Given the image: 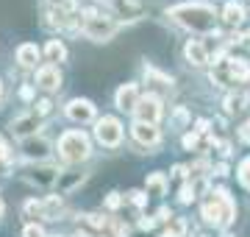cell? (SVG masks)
<instances>
[{
  "instance_id": "603a6c76",
  "label": "cell",
  "mask_w": 250,
  "mask_h": 237,
  "mask_svg": "<svg viewBox=\"0 0 250 237\" xmlns=\"http://www.w3.org/2000/svg\"><path fill=\"white\" fill-rule=\"evenodd\" d=\"M184 235H187V220L184 218H172L170 226L164 229V235L161 237H184Z\"/></svg>"
},
{
  "instance_id": "44dd1931",
  "label": "cell",
  "mask_w": 250,
  "mask_h": 237,
  "mask_svg": "<svg viewBox=\"0 0 250 237\" xmlns=\"http://www.w3.org/2000/svg\"><path fill=\"white\" fill-rule=\"evenodd\" d=\"M147 190L156 192V195H164V192H167V176L164 173H150L147 176Z\"/></svg>"
},
{
  "instance_id": "d4e9b609",
  "label": "cell",
  "mask_w": 250,
  "mask_h": 237,
  "mask_svg": "<svg viewBox=\"0 0 250 237\" xmlns=\"http://www.w3.org/2000/svg\"><path fill=\"white\" fill-rule=\"evenodd\" d=\"M111 3H114V9L120 14H125V17H134L136 11H139V6H136L134 0H111Z\"/></svg>"
},
{
  "instance_id": "7402d4cb",
  "label": "cell",
  "mask_w": 250,
  "mask_h": 237,
  "mask_svg": "<svg viewBox=\"0 0 250 237\" xmlns=\"http://www.w3.org/2000/svg\"><path fill=\"white\" fill-rule=\"evenodd\" d=\"M22 212H25V218H31V220L45 218V201H25Z\"/></svg>"
},
{
  "instance_id": "5b68a950",
  "label": "cell",
  "mask_w": 250,
  "mask_h": 237,
  "mask_svg": "<svg viewBox=\"0 0 250 237\" xmlns=\"http://www.w3.org/2000/svg\"><path fill=\"white\" fill-rule=\"evenodd\" d=\"M95 137H98L106 148H117L120 145V140H123V126H120V120L117 118L98 120V126H95Z\"/></svg>"
},
{
  "instance_id": "d6a6232c",
  "label": "cell",
  "mask_w": 250,
  "mask_h": 237,
  "mask_svg": "<svg viewBox=\"0 0 250 237\" xmlns=\"http://www.w3.org/2000/svg\"><path fill=\"white\" fill-rule=\"evenodd\" d=\"M120 204H123V195H120V192H111V195L106 198V207H108V210H117Z\"/></svg>"
},
{
  "instance_id": "1f68e13d",
  "label": "cell",
  "mask_w": 250,
  "mask_h": 237,
  "mask_svg": "<svg viewBox=\"0 0 250 237\" xmlns=\"http://www.w3.org/2000/svg\"><path fill=\"white\" fill-rule=\"evenodd\" d=\"M50 109H53V103H50L47 98L36 103V115H39V118H42V115H50Z\"/></svg>"
},
{
  "instance_id": "9a60e30c",
  "label": "cell",
  "mask_w": 250,
  "mask_h": 237,
  "mask_svg": "<svg viewBox=\"0 0 250 237\" xmlns=\"http://www.w3.org/2000/svg\"><path fill=\"white\" fill-rule=\"evenodd\" d=\"M17 62L22 64V67H36V62H39V47L31 45V42L20 45L17 47Z\"/></svg>"
},
{
  "instance_id": "836d02e7",
  "label": "cell",
  "mask_w": 250,
  "mask_h": 237,
  "mask_svg": "<svg viewBox=\"0 0 250 237\" xmlns=\"http://www.w3.org/2000/svg\"><path fill=\"white\" fill-rule=\"evenodd\" d=\"M239 140H242V142H248V145H250V120H248V123H242V126H239Z\"/></svg>"
},
{
  "instance_id": "7c38bea8",
  "label": "cell",
  "mask_w": 250,
  "mask_h": 237,
  "mask_svg": "<svg viewBox=\"0 0 250 237\" xmlns=\"http://www.w3.org/2000/svg\"><path fill=\"white\" fill-rule=\"evenodd\" d=\"M134 137L142 145H156L161 140V131L156 126H147V123H134Z\"/></svg>"
},
{
  "instance_id": "ac0fdd59",
  "label": "cell",
  "mask_w": 250,
  "mask_h": 237,
  "mask_svg": "<svg viewBox=\"0 0 250 237\" xmlns=\"http://www.w3.org/2000/svg\"><path fill=\"white\" fill-rule=\"evenodd\" d=\"M248 92H231L228 98H225V112L228 115H233V112H242L245 106H248Z\"/></svg>"
},
{
  "instance_id": "d6986e66",
  "label": "cell",
  "mask_w": 250,
  "mask_h": 237,
  "mask_svg": "<svg viewBox=\"0 0 250 237\" xmlns=\"http://www.w3.org/2000/svg\"><path fill=\"white\" fill-rule=\"evenodd\" d=\"M45 56H47V62H64L67 59V47L59 42V39H50L45 47Z\"/></svg>"
},
{
  "instance_id": "f35d334b",
  "label": "cell",
  "mask_w": 250,
  "mask_h": 237,
  "mask_svg": "<svg viewBox=\"0 0 250 237\" xmlns=\"http://www.w3.org/2000/svg\"><path fill=\"white\" fill-rule=\"evenodd\" d=\"M114 237H128V229H125L123 223H117V229H114Z\"/></svg>"
},
{
  "instance_id": "83f0119b",
  "label": "cell",
  "mask_w": 250,
  "mask_h": 237,
  "mask_svg": "<svg viewBox=\"0 0 250 237\" xmlns=\"http://www.w3.org/2000/svg\"><path fill=\"white\" fill-rule=\"evenodd\" d=\"M189 123V112H187V106H178L175 109V115H172V126L175 128H184Z\"/></svg>"
},
{
  "instance_id": "4fadbf2b",
  "label": "cell",
  "mask_w": 250,
  "mask_h": 237,
  "mask_svg": "<svg viewBox=\"0 0 250 237\" xmlns=\"http://www.w3.org/2000/svg\"><path fill=\"white\" fill-rule=\"evenodd\" d=\"M136 103H139V90H136V84L120 87V92H117V106L125 112V109H136Z\"/></svg>"
},
{
  "instance_id": "5bb4252c",
  "label": "cell",
  "mask_w": 250,
  "mask_h": 237,
  "mask_svg": "<svg viewBox=\"0 0 250 237\" xmlns=\"http://www.w3.org/2000/svg\"><path fill=\"white\" fill-rule=\"evenodd\" d=\"M22 154L28 156V159H45L47 154H50V145H47L45 140H25L22 142Z\"/></svg>"
},
{
  "instance_id": "3957f363",
  "label": "cell",
  "mask_w": 250,
  "mask_h": 237,
  "mask_svg": "<svg viewBox=\"0 0 250 237\" xmlns=\"http://www.w3.org/2000/svg\"><path fill=\"white\" fill-rule=\"evenodd\" d=\"M81 17H83V20H81L83 34H86L89 39H95V42H106V39H111L117 34V23H114V20L98 14L95 9H86Z\"/></svg>"
},
{
  "instance_id": "f546056e",
  "label": "cell",
  "mask_w": 250,
  "mask_h": 237,
  "mask_svg": "<svg viewBox=\"0 0 250 237\" xmlns=\"http://www.w3.org/2000/svg\"><path fill=\"white\" fill-rule=\"evenodd\" d=\"M128 201H131L134 207H145V204H147V195H145L142 190H134V192H128Z\"/></svg>"
},
{
  "instance_id": "52a82bcc",
  "label": "cell",
  "mask_w": 250,
  "mask_h": 237,
  "mask_svg": "<svg viewBox=\"0 0 250 237\" xmlns=\"http://www.w3.org/2000/svg\"><path fill=\"white\" fill-rule=\"evenodd\" d=\"M67 118L75 120V123H89V120H95V103L86 98H75L67 103Z\"/></svg>"
},
{
  "instance_id": "9c48e42d",
  "label": "cell",
  "mask_w": 250,
  "mask_h": 237,
  "mask_svg": "<svg viewBox=\"0 0 250 237\" xmlns=\"http://www.w3.org/2000/svg\"><path fill=\"white\" fill-rule=\"evenodd\" d=\"M36 87H42V90H59V87H62V73L56 70L53 64L39 67V73H36Z\"/></svg>"
},
{
  "instance_id": "e575fe53",
  "label": "cell",
  "mask_w": 250,
  "mask_h": 237,
  "mask_svg": "<svg viewBox=\"0 0 250 237\" xmlns=\"http://www.w3.org/2000/svg\"><path fill=\"white\" fill-rule=\"evenodd\" d=\"M47 3H53V6H59L64 11H72V0H47Z\"/></svg>"
},
{
  "instance_id": "b9f144b4",
  "label": "cell",
  "mask_w": 250,
  "mask_h": 237,
  "mask_svg": "<svg viewBox=\"0 0 250 237\" xmlns=\"http://www.w3.org/2000/svg\"><path fill=\"white\" fill-rule=\"evenodd\" d=\"M217 176H228V165H225V162L217 165Z\"/></svg>"
},
{
  "instance_id": "2e32d148",
  "label": "cell",
  "mask_w": 250,
  "mask_h": 237,
  "mask_svg": "<svg viewBox=\"0 0 250 237\" xmlns=\"http://www.w3.org/2000/svg\"><path fill=\"white\" fill-rule=\"evenodd\" d=\"M187 59L192 64H206L208 62V53H206V47L200 39H189L187 42Z\"/></svg>"
},
{
  "instance_id": "30bf717a",
  "label": "cell",
  "mask_w": 250,
  "mask_h": 237,
  "mask_svg": "<svg viewBox=\"0 0 250 237\" xmlns=\"http://www.w3.org/2000/svg\"><path fill=\"white\" fill-rule=\"evenodd\" d=\"M39 123H42V120H39V115H25V118H17L14 120V123H11V131H14V134H17V137H28V134H36V131H39Z\"/></svg>"
},
{
  "instance_id": "277c9868",
  "label": "cell",
  "mask_w": 250,
  "mask_h": 237,
  "mask_svg": "<svg viewBox=\"0 0 250 237\" xmlns=\"http://www.w3.org/2000/svg\"><path fill=\"white\" fill-rule=\"evenodd\" d=\"M89 137L83 131H64L59 140V156L64 162H83L89 156Z\"/></svg>"
},
{
  "instance_id": "8fae6325",
  "label": "cell",
  "mask_w": 250,
  "mask_h": 237,
  "mask_svg": "<svg viewBox=\"0 0 250 237\" xmlns=\"http://www.w3.org/2000/svg\"><path fill=\"white\" fill-rule=\"evenodd\" d=\"M59 173H62V170H56V167H31V170H25V179L34 182V184L47 187V184H56Z\"/></svg>"
},
{
  "instance_id": "c3c4849f",
  "label": "cell",
  "mask_w": 250,
  "mask_h": 237,
  "mask_svg": "<svg viewBox=\"0 0 250 237\" xmlns=\"http://www.w3.org/2000/svg\"><path fill=\"white\" fill-rule=\"evenodd\" d=\"M0 98H3V84H0Z\"/></svg>"
},
{
  "instance_id": "f6af8a7d",
  "label": "cell",
  "mask_w": 250,
  "mask_h": 237,
  "mask_svg": "<svg viewBox=\"0 0 250 237\" xmlns=\"http://www.w3.org/2000/svg\"><path fill=\"white\" fill-rule=\"evenodd\" d=\"M3 212H6V207H3V198H0V218H3Z\"/></svg>"
},
{
  "instance_id": "d590c367",
  "label": "cell",
  "mask_w": 250,
  "mask_h": 237,
  "mask_svg": "<svg viewBox=\"0 0 250 237\" xmlns=\"http://www.w3.org/2000/svg\"><path fill=\"white\" fill-rule=\"evenodd\" d=\"M195 145H197V134H187V137H184V148H187V151H192Z\"/></svg>"
},
{
  "instance_id": "8992f818",
  "label": "cell",
  "mask_w": 250,
  "mask_h": 237,
  "mask_svg": "<svg viewBox=\"0 0 250 237\" xmlns=\"http://www.w3.org/2000/svg\"><path fill=\"white\" fill-rule=\"evenodd\" d=\"M136 123H147V126H156L161 118V100L156 98V95H145V98H139V103H136Z\"/></svg>"
},
{
  "instance_id": "8d00e7d4",
  "label": "cell",
  "mask_w": 250,
  "mask_h": 237,
  "mask_svg": "<svg viewBox=\"0 0 250 237\" xmlns=\"http://www.w3.org/2000/svg\"><path fill=\"white\" fill-rule=\"evenodd\" d=\"M153 226H156V218H142V220H139V229H145V232L153 229Z\"/></svg>"
},
{
  "instance_id": "60d3db41",
  "label": "cell",
  "mask_w": 250,
  "mask_h": 237,
  "mask_svg": "<svg viewBox=\"0 0 250 237\" xmlns=\"http://www.w3.org/2000/svg\"><path fill=\"white\" fill-rule=\"evenodd\" d=\"M208 131V123L206 120H197V134H206Z\"/></svg>"
},
{
  "instance_id": "cb8c5ba5",
  "label": "cell",
  "mask_w": 250,
  "mask_h": 237,
  "mask_svg": "<svg viewBox=\"0 0 250 237\" xmlns=\"http://www.w3.org/2000/svg\"><path fill=\"white\" fill-rule=\"evenodd\" d=\"M59 212H62V198H59V195H53V198H45V220L59 218Z\"/></svg>"
},
{
  "instance_id": "7a4b0ae2",
  "label": "cell",
  "mask_w": 250,
  "mask_h": 237,
  "mask_svg": "<svg viewBox=\"0 0 250 237\" xmlns=\"http://www.w3.org/2000/svg\"><path fill=\"white\" fill-rule=\"evenodd\" d=\"M233 218H236V204L228 195V190H223V187L214 190L211 198L203 204V220L217 229H225V226H231Z\"/></svg>"
},
{
  "instance_id": "7dc6e473",
  "label": "cell",
  "mask_w": 250,
  "mask_h": 237,
  "mask_svg": "<svg viewBox=\"0 0 250 237\" xmlns=\"http://www.w3.org/2000/svg\"><path fill=\"white\" fill-rule=\"evenodd\" d=\"M72 237H86V235H83V232H78V235H72Z\"/></svg>"
},
{
  "instance_id": "ffe728a7",
  "label": "cell",
  "mask_w": 250,
  "mask_h": 237,
  "mask_svg": "<svg viewBox=\"0 0 250 237\" xmlns=\"http://www.w3.org/2000/svg\"><path fill=\"white\" fill-rule=\"evenodd\" d=\"M223 20L228 23V25H239L242 20H245V9H242L239 3H228L223 11Z\"/></svg>"
},
{
  "instance_id": "4316f807",
  "label": "cell",
  "mask_w": 250,
  "mask_h": 237,
  "mask_svg": "<svg viewBox=\"0 0 250 237\" xmlns=\"http://www.w3.org/2000/svg\"><path fill=\"white\" fill-rule=\"evenodd\" d=\"M239 182H242L245 190H250V156L242 159V165H239Z\"/></svg>"
},
{
  "instance_id": "4dcf8cb0",
  "label": "cell",
  "mask_w": 250,
  "mask_h": 237,
  "mask_svg": "<svg viewBox=\"0 0 250 237\" xmlns=\"http://www.w3.org/2000/svg\"><path fill=\"white\" fill-rule=\"evenodd\" d=\"M22 237H45V232H42V226H36V223H28L22 229Z\"/></svg>"
},
{
  "instance_id": "484cf974",
  "label": "cell",
  "mask_w": 250,
  "mask_h": 237,
  "mask_svg": "<svg viewBox=\"0 0 250 237\" xmlns=\"http://www.w3.org/2000/svg\"><path fill=\"white\" fill-rule=\"evenodd\" d=\"M83 226L92 229V232H98V229L108 226V218H103V215H83Z\"/></svg>"
},
{
  "instance_id": "74e56055",
  "label": "cell",
  "mask_w": 250,
  "mask_h": 237,
  "mask_svg": "<svg viewBox=\"0 0 250 237\" xmlns=\"http://www.w3.org/2000/svg\"><path fill=\"white\" fill-rule=\"evenodd\" d=\"M159 220H172V212L167 210V207H161V210H159Z\"/></svg>"
},
{
  "instance_id": "f1b7e54d",
  "label": "cell",
  "mask_w": 250,
  "mask_h": 237,
  "mask_svg": "<svg viewBox=\"0 0 250 237\" xmlns=\"http://www.w3.org/2000/svg\"><path fill=\"white\" fill-rule=\"evenodd\" d=\"M181 204H192V201L197 198V192H195V184H184V187H181Z\"/></svg>"
},
{
  "instance_id": "ba28073f",
  "label": "cell",
  "mask_w": 250,
  "mask_h": 237,
  "mask_svg": "<svg viewBox=\"0 0 250 237\" xmlns=\"http://www.w3.org/2000/svg\"><path fill=\"white\" fill-rule=\"evenodd\" d=\"M228 75V81L231 84H245L250 81V64L245 59H225V64H220Z\"/></svg>"
},
{
  "instance_id": "ab89813d",
  "label": "cell",
  "mask_w": 250,
  "mask_h": 237,
  "mask_svg": "<svg viewBox=\"0 0 250 237\" xmlns=\"http://www.w3.org/2000/svg\"><path fill=\"white\" fill-rule=\"evenodd\" d=\"M172 176H178V179H184V176H187V167H184V165H178V167H172Z\"/></svg>"
},
{
  "instance_id": "bcb514c9",
  "label": "cell",
  "mask_w": 250,
  "mask_h": 237,
  "mask_svg": "<svg viewBox=\"0 0 250 237\" xmlns=\"http://www.w3.org/2000/svg\"><path fill=\"white\" fill-rule=\"evenodd\" d=\"M242 39H245V42H248V45H250V31H248V34H245V37H242Z\"/></svg>"
},
{
  "instance_id": "6da1fadb",
  "label": "cell",
  "mask_w": 250,
  "mask_h": 237,
  "mask_svg": "<svg viewBox=\"0 0 250 237\" xmlns=\"http://www.w3.org/2000/svg\"><path fill=\"white\" fill-rule=\"evenodd\" d=\"M170 17L189 31H211L217 14L214 6H208V3H181V6L170 9Z\"/></svg>"
},
{
  "instance_id": "7bdbcfd3",
  "label": "cell",
  "mask_w": 250,
  "mask_h": 237,
  "mask_svg": "<svg viewBox=\"0 0 250 237\" xmlns=\"http://www.w3.org/2000/svg\"><path fill=\"white\" fill-rule=\"evenodd\" d=\"M20 95H22V98H34V90H31V87H22V90H20Z\"/></svg>"
},
{
  "instance_id": "e0dca14e",
  "label": "cell",
  "mask_w": 250,
  "mask_h": 237,
  "mask_svg": "<svg viewBox=\"0 0 250 237\" xmlns=\"http://www.w3.org/2000/svg\"><path fill=\"white\" fill-rule=\"evenodd\" d=\"M81 182H83V173H59V179H56V190H59V195H62V192L75 190Z\"/></svg>"
},
{
  "instance_id": "ee69618b",
  "label": "cell",
  "mask_w": 250,
  "mask_h": 237,
  "mask_svg": "<svg viewBox=\"0 0 250 237\" xmlns=\"http://www.w3.org/2000/svg\"><path fill=\"white\" fill-rule=\"evenodd\" d=\"M6 151H9V148H6V142H3V140H0V159H6Z\"/></svg>"
}]
</instances>
